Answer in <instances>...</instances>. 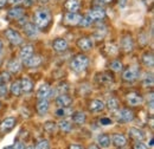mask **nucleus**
I'll list each match as a JSON object with an SVG mask.
<instances>
[{"instance_id": "1", "label": "nucleus", "mask_w": 154, "mask_h": 149, "mask_svg": "<svg viewBox=\"0 0 154 149\" xmlns=\"http://www.w3.org/2000/svg\"><path fill=\"white\" fill-rule=\"evenodd\" d=\"M104 17H106V12L102 8H94V10H90L84 17H82L78 25L87 27V26H90L95 21H100V20L104 19Z\"/></svg>"}, {"instance_id": "2", "label": "nucleus", "mask_w": 154, "mask_h": 149, "mask_svg": "<svg viewBox=\"0 0 154 149\" xmlns=\"http://www.w3.org/2000/svg\"><path fill=\"white\" fill-rule=\"evenodd\" d=\"M33 21H35V25L37 26V29H45L48 27V25L50 24L51 21V13L49 10L46 8H39L35 12V16H33Z\"/></svg>"}, {"instance_id": "3", "label": "nucleus", "mask_w": 154, "mask_h": 149, "mask_svg": "<svg viewBox=\"0 0 154 149\" xmlns=\"http://www.w3.org/2000/svg\"><path fill=\"white\" fill-rule=\"evenodd\" d=\"M88 65H89V58L85 55H82V53L76 55V56L74 57L72 60H71V64H70L72 71H75V72L84 71L88 68Z\"/></svg>"}, {"instance_id": "4", "label": "nucleus", "mask_w": 154, "mask_h": 149, "mask_svg": "<svg viewBox=\"0 0 154 149\" xmlns=\"http://www.w3.org/2000/svg\"><path fill=\"white\" fill-rule=\"evenodd\" d=\"M139 74H140L139 66H137V65H132V66H129L128 69H126V70L123 71L122 78H123V81H126V82L133 83V82H135V81L137 79Z\"/></svg>"}, {"instance_id": "5", "label": "nucleus", "mask_w": 154, "mask_h": 149, "mask_svg": "<svg viewBox=\"0 0 154 149\" xmlns=\"http://www.w3.org/2000/svg\"><path fill=\"white\" fill-rule=\"evenodd\" d=\"M5 36L8 39V41L14 45V46H18L20 44H23V37L20 36V33L18 31H16L14 29H6L5 31Z\"/></svg>"}, {"instance_id": "6", "label": "nucleus", "mask_w": 154, "mask_h": 149, "mask_svg": "<svg viewBox=\"0 0 154 149\" xmlns=\"http://www.w3.org/2000/svg\"><path fill=\"white\" fill-rule=\"evenodd\" d=\"M116 115H117V120L121 121V122H125V123L132 122L134 120V112L129 110V109H121V110L116 112Z\"/></svg>"}, {"instance_id": "7", "label": "nucleus", "mask_w": 154, "mask_h": 149, "mask_svg": "<svg viewBox=\"0 0 154 149\" xmlns=\"http://www.w3.org/2000/svg\"><path fill=\"white\" fill-rule=\"evenodd\" d=\"M81 19H82V16L76 13V12H68V13L64 16V21H65V24H68V25H70V26H76V25H78L79 21H81Z\"/></svg>"}, {"instance_id": "8", "label": "nucleus", "mask_w": 154, "mask_h": 149, "mask_svg": "<svg viewBox=\"0 0 154 149\" xmlns=\"http://www.w3.org/2000/svg\"><path fill=\"white\" fill-rule=\"evenodd\" d=\"M77 46L82 50V51H90L93 47H94V41L91 38L88 37H83L79 38L77 40Z\"/></svg>"}, {"instance_id": "9", "label": "nucleus", "mask_w": 154, "mask_h": 149, "mask_svg": "<svg viewBox=\"0 0 154 149\" xmlns=\"http://www.w3.org/2000/svg\"><path fill=\"white\" fill-rule=\"evenodd\" d=\"M127 102L132 107H137L143 103V97L137 93H131L127 95Z\"/></svg>"}, {"instance_id": "10", "label": "nucleus", "mask_w": 154, "mask_h": 149, "mask_svg": "<svg viewBox=\"0 0 154 149\" xmlns=\"http://www.w3.org/2000/svg\"><path fill=\"white\" fill-rule=\"evenodd\" d=\"M16 122H17L16 117H7V118H5L1 122V124H0V130L2 131V132H8V131L12 130L14 128Z\"/></svg>"}, {"instance_id": "11", "label": "nucleus", "mask_w": 154, "mask_h": 149, "mask_svg": "<svg viewBox=\"0 0 154 149\" xmlns=\"http://www.w3.org/2000/svg\"><path fill=\"white\" fill-rule=\"evenodd\" d=\"M52 47H54V50H55L56 52H64V51L68 50L69 44H68V41H66L64 38H57V39L54 40Z\"/></svg>"}, {"instance_id": "12", "label": "nucleus", "mask_w": 154, "mask_h": 149, "mask_svg": "<svg viewBox=\"0 0 154 149\" xmlns=\"http://www.w3.org/2000/svg\"><path fill=\"white\" fill-rule=\"evenodd\" d=\"M121 49L125 52L133 51V49H134V40H133L132 36L127 35V36H125V37L122 38V40H121Z\"/></svg>"}, {"instance_id": "13", "label": "nucleus", "mask_w": 154, "mask_h": 149, "mask_svg": "<svg viewBox=\"0 0 154 149\" xmlns=\"http://www.w3.org/2000/svg\"><path fill=\"white\" fill-rule=\"evenodd\" d=\"M33 52H35V47H33V45H31V44H26V45H24L19 52L20 59H21L23 62L26 60L29 57H31L32 55H33Z\"/></svg>"}, {"instance_id": "14", "label": "nucleus", "mask_w": 154, "mask_h": 149, "mask_svg": "<svg viewBox=\"0 0 154 149\" xmlns=\"http://www.w3.org/2000/svg\"><path fill=\"white\" fill-rule=\"evenodd\" d=\"M72 103V99L70 96H68L66 93H60L56 98V104L57 107H63V108H66V107H70Z\"/></svg>"}, {"instance_id": "15", "label": "nucleus", "mask_w": 154, "mask_h": 149, "mask_svg": "<svg viewBox=\"0 0 154 149\" xmlns=\"http://www.w3.org/2000/svg\"><path fill=\"white\" fill-rule=\"evenodd\" d=\"M112 142L116 148H123L127 144V138L122 134H114L113 138H112Z\"/></svg>"}, {"instance_id": "16", "label": "nucleus", "mask_w": 154, "mask_h": 149, "mask_svg": "<svg viewBox=\"0 0 154 149\" xmlns=\"http://www.w3.org/2000/svg\"><path fill=\"white\" fill-rule=\"evenodd\" d=\"M7 69H8V71H10L11 74H19L20 70H21V63H20V60L17 59V58L10 60V62H8V65H7Z\"/></svg>"}, {"instance_id": "17", "label": "nucleus", "mask_w": 154, "mask_h": 149, "mask_svg": "<svg viewBox=\"0 0 154 149\" xmlns=\"http://www.w3.org/2000/svg\"><path fill=\"white\" fill-rule=\"evenodd\" d=\"M24 32H25V35H26L27 37L33 38L38 35V29H37V26H36L35 24L27 23V24L24 25Z\"/></svg>"}, {"instance_id": "18", "label": "nucleus", "mask_w": 154, "mask_h": 149, "mask_svg": "<svg viewBox=\"0 0 154 149\" xmlns=\"http://www.w3.org/2000/svg\"><path fill=\"white\" fill-rule=\"evenodd\" d=\"M20 88L21 93H30L33 89V83L29 77H23L20 79Z\"/></svg>"}, {"instance_id": "19", "label": "nucleus", "mask_w": 154, "mask_h": 149, "mask_svg": "<svg viewBox=\"0 0 154 149\" xmlns=\"http://www.w3.org/2000/svg\"><path fill=\"white\" fill-rule=\"evenodd\" d=\"M50 93H51L50 85L48 83H44V84H42L39 87L38 91H37V97H38V99H40V98H49Z\"/></svg>"}, {"instance_id": "20", "label": "nucleus", "mask_w": 154, "mask_h": 149, "mask_svg": "<svg viewBox=\"0 0 154 149\" xmlns=\"http://www.w3.org/2000/svg\"><path fill=\"white\" fill-rule=\"evenodd\" d=\"M110 143H112V140H110V137L107 134L98 135V137H97V144H98V147H101V148H109L110 147Z\"/></svg>"}, {"instance_id": "21", "label": "nucleus", "mask_w": 154, "mask_h": 149, "mask_svg": "<svg viewBox=\"0 0 154 149\" xmlns=\"http://www.w3.org/2000/svg\"><path fill=\"white\" fill-rule=\"evenodd\" d=\"M104 108H106L104 102H102V101H100V99H94V101H91V103H90V105H89L90 111H93V112L103 111Z\"/></svg>"}, {"instance_id": "22", "label": "nucleus", "mask_w": 154, "mask_h": 149, "mask_svg": "<svg viewBox=\"0 0 154 149\" xmlns=\"http://www.w3.org/2000/svg\"><path fill=\"white\" fill-rule=\"evenodd\" d=\"M128 135H129L132 138L136 140V141H142V140L145 138L143 131L140 130L139 128H135V127H132V128L128 129Z\"/></svg>"}, {"instance_id": "23", "label": "nucleus", "mask_w": 154, "mask_h": 149, "mask_svg": "<svg viewBox=\"0 0 154 149\" xmlns=\"http://www.w3.org/2000/svg\"><path fill=\"white\" fill-rule=\"evenodd\" d=\"M37 111L39 115H45L49 111V102L46 101V98H40L37 102Z\"/></svg>"}, {"instance_id": "24", "label": "nucleus", "mask_w": 154, "mask_h": 149, "mask_svg": "<svg viewBox=\"0 0 154 149\" xmlns=\"http://www.w3.org/2000/svg\"><path fill=\"white\" fill-rule=\"evenodd\" d=\"M42 63V57L40 56H32L29 57L26 60H24V64L29 68H37L39 64Z\"/></svg>"}, {"instance_id": "25", "label": "nucleus", "mask_w": 154, "mask_h": 149, "mask_svg": "<svg viewBox=\"0 0 154 149\" xmlns=\"http://www.w3.org/2000/svg\"><path fill=\"white\" fill-rule=\"evenodd\" d=\"M71 120H72V122H75L77 124H83L87 121V115L82 111L71 112Z\"/></svg>"}, {"instance_id": "26", "label": "nucleus", "mask_w": 154, "mask_h": 149, "mask_svg": "<svg viewBox=\"0 0 154 149\" xmlns=\"http://www.w3.org/2000/svg\"><path fill=\"white\" fill-rule=\"evenodd\" d=\"M7 16H8V18L11 19H20L24 16V8H21V7H13V8L8 10Z\"/></svg>"}, {"instance_id": "27", "label": "nucleus", "mask_w": 154, "mask_h": 149, "mask_svg": "<svg viewBox=\"0 0 154 149\" xmlns=\"http://www.w3.org/2000/svg\"><path fill=\"white\" fill-rule=\"evenodd\" d=\"M81 7L79 0H66L65 1V8L69 12H77Z\"/></svg>"}, {"instance_id": "28", "label": "nucleus", "mask_w": 154, "mask_h": 149, "mask_svg": "<svg viewBox=\"0 0 154 149\" xmlns=\"http://www.w3.org/2000/svg\"><path fill=\"white\" fill-rule=\"evenodd\" d=\"M57 127L64 132H70L72 130V123L70 120H62L59 121V123L57 124Z\"/></svg>"}, {"instance_id": "29", "label": "nucleus", "mask_w": 154, "mask_h": 149, "mask_svg": "<svg viewBox=\"0 0 154 149\" xmlns=\"http://www.w3.org/2000/svg\"><path fill=\"white\" fill-rule=\"evenodd\" d=\"M57 123L56 122H54V121H46L45 123H44V130L45 132H48V134H50V135H52V134H55L56 131H57Z\"/></svg>"}, {"instance_id": "30", "label": "nucleus", "mask_w": 154, "mask_h": 149, "mask_svg": "<svg viewBox=\"0 0 154 149\" xmlns=\"http://www.w3.org/2000/svg\"><path fill=\"white\" fill-rule=\"evenodd\" d=\"M142 63L147 66V68H153L154 65V57L152 52H146L142 56Z\"/></svg>"}, {"instance_id": "31", "label": "nucleus", "mask_w": 154, "mask_h": 149, "mask_svg": "<svg viewBox=\"0 0 154 149\" xmlns=\"http://www.w3.org/2000/svg\"><path fill=\"white\" fill-rule=\"evenodd\" d=\"M106 107H107L110 111H116V110L119 109V101H117V98H115V97H110V98H108Z\"/></svg>"}, {"instance_id": "32", "label": "nucleus", "mask_w": 154, "mask_h": 149, "mask_svg": "<svg viewBox=\"0 0 154 149\" xmlns=\"http://www.w3.org/2000/svg\"><path fill=\"white\" fill-rule=\"evenodd\" d=\"M97 81H98L101 84H109V83L113 82V76L110 74H108V72H103V74H101L98 76Z\"/></svg>"}, {"instance_id": "33", "label": "nucleus", "mask_w": 154, "mask_h": 149, "mask_svg": "<svg viewBox=\"0 0 154 149\" xmlns=\"http://www.w3.org/2000/svg\"><path fill=\"white\" fill-rule=\"evenodd\" d=\"M10 91L13 96H20L21 93V88H20V81H16L11 84V88H10Z\"/></svg>"}, {"instance_id": "34", "label": "nucleus", "mask_w": 154, "mask_h": 149, "mask_svg": "<svg viewBox=\"0 0 154 149\" xmlns=\"http://www.w3.org/2000/svg\"><path fill=\"white\" fill-rule=\"evenodd\" d=\"M71 110L69 109V107H66V108H63V107H58V109L56 110V116L57 117H65V116H69V115H71Z\"/></svg>"}, {"instance_id": "35", "label": "nucleus", "mask_w": 154, "mask_h": 149, "mask_svg": "<svg viewBox=\"0 0 154 149\" xmlns=\"http://www.w3.org/2000/svg\"><path fill=\"white\" fill-rule=\"evenodd\" d=\"M153 83H154V81H153V74H147V76L143 78V81H142V84H143L145 88H152V87H153Z\"/></svg>"}, {"instance_id": "36", "label": "nucleus", "mask_w": 154, "mask_h": 149, "mask_svg": "<svg viewBox=\"0 0 154 149\" xmlns=\"http://www.w3.org/2000/svg\"><path fill=\"white\" fill-rule=\"evenodd\" d=\"M110 69L114 71V72H120L122 69H123V65L120 60H113L112 64H110Z\"/></svg>"}, {"instance_id": "37", "label": "nucleus", "mask_w": 154, "mask_h": 149, "mask_svg": "<svg viewBox=\"0 0 154 149\" xmlns=\"http://www.w3.org/2000/svg\"><path fill=\"white\" fill-rule=\"evenodd\" d=\"M36 148L37 149H49L50 148V142H49L48 140L42 138V140H39L38 142H37Z\"/></svg>"}, {"instance_id": "38", "label": "nucleus", "mask_w": 154, "mask_h": 149, "mask_svg": "<svg viewBox=\"0 0 154 149\" xmlns=\"http://www.w3.org/2000/svg\"><path fill=\"white\" fill-rule=\"evenodd\" d=\"M10 81H11V76H10L8 72L2 71V72L0 74V83H1V84H7Z\"/></svg>"}, {"instance_id": "39", "label": "nucleus", "mask_w": 154, "mask_h": 149, "mask_svg": "<svg viewBox=\"0 0 154 149\" xmlns=\"http://www.w3.org/2000/svg\"><path fill=\"white\" fill-rule=\"evenodd\" d=\"M106 49H107V52H108L110 56H115L116 53L119 52L117 47H116L114 44H108V45L106 46Z\"/></svg>"}, {"instance_id": "40", "label": "nucleus", "mask_w": 154, "mask_h": 149, "mask_svg": "<svg viewBox=\"0 0 154 149\" xmlns=\"http://www.w3.org/2000/svg\"><path fill=\"white\" fill-rule=\"evenodd\" d=\"M100 124L101 126H110L112 124V120L109 118V117H102L101 120H100Z\"/></svg>"}, {"instance_id": "41", "label": "nucleus", "mask_w": 154, "mask_h": 149, "mask_svg": "<svg viewBox=\"0 0 154 149\" xmlns=\"http://www.w3.org/2000/svg\"><path fill=\"white\" fill-rule=\"evenodd\" d=\"M26 146L23 143V142H16L13 146H8V147H6L7 149H10V148H18V149H23V148H25Z\"/></svg>"}, {"instance_id": "42", "label": "nucleus", "mask_w": 154, "mask_h": 149, "mask_svg": "<svg viewBox=\"0 0 154 149\" xmlns=\"http://www.w3.org/2000/svg\"><path fill=\"white\" fill-rule=\"evenodd\" d=\"M134 148H136V149H146L147 148V146L145 144V143H142V141H137L136 143H135V146H134Z\"/></svg>"}, {"instance_id": "43", "label": "nucleus", "mask_w": 154, "mask_h": 149, "mask_svg": "<svg viewBox=\"0 0 154 149\" xmlns=\"http://www.w3.org/2000/svg\"><path fill=\"white\" fill-rule=\"evenodd\" d=\"M8 2L11 4V5H19V4H23L24 2V0H8Z\"/></svg>"}, {"instance_id": "44", "label": "nucleus", "mask_w": 154, "mask_h": 149, "mask_svg": "<svg viewBox=\"0 0 154 149\" xmlns=\"http://www.w3.org/2000/svg\"><path fill=\"white\" fill-rule=\"evenodd\" d=\"M127 5V0H120V6L121 7H125Z\"/></svg>"}, {"instance_id": "45", "label": "nucleus", "mask_w": 154, "mask_h": 149, "mask_svg": "<svg viewBox=\"0 0 154 149\" xmlns=\"http://www.w3.org/2000/svg\"><path fill=\"white\" fill-rule=\"evenodd\" d=\"M6 2H7V0H0V8L4 7L6 5Z\"/></svg>"}, {"instance_id": "46", "label": "nucleus", "mask_w": 154, "mask_h": 149, "mask_svg": "<svg viewBox=\"0 0 154 149\" xmlns=\"http://www.w3.org/2000/svg\"><path fill=\"white\" fill-rule=\"evenodd\" d=\"M100 2H102V4H109V2H112V0H98Z\"/></svg>"}, {"instance_id": "47", "label": "nucleus", "mask_w": 154, "mask_h": 149, "mask_svg": "<svg viewBox=\"0 0 154 149\" xmlns=\"http://www.w3.org/2000/svg\"><path fill=\"white\" fill-rule=\"evenodd\" d=\"M70 148H83V147L82 146H76V144H71Z\"/></svg>"}, {"instance_id": "48", "label": "nucleus", "mask_w": 154, "mask_h": 149, "mask_svg": "<svg viewBox=\"0 0 154 149\" xmlns=\"http://www.w3.org/2000/svg\"><path fill=\"white\" fill-rule=\"evenodd\" d=\"M153 143H154V140L151 138V141H149V147H151V148H153Z\"/></svg>"}, {"instance_id": "49", "label": "nucleus", "mask_w": 154, "mask_h": 149, "mask_svg": "<svg viewBox=\"0 0 154 149\" xmlns=\"http://www.w3.org/2000/svg\"><path fill=\"white\" fill-rule=\"evenodd\" d=\"M2 47H4V44H2V41L0 40V53L2 52Z\"/></svg>"}, {"instance_id": "50", "label": "nucleus", "mask_w": 154, "mask_h": 149, "mask_svg": "<svg viewBox=\"0 0 154 149\" xmlns=\"http://www.w3.org/2000/svg\"><path fill=\"white\" fill-rule=\"evenodd\" d=\"M0 85H1V83H0Z\"/></svg>"}]
</instances>
